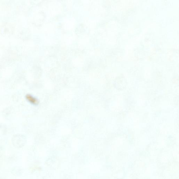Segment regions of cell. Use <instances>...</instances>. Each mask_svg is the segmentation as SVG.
<instances>
[{
	"instance_id": "cell-1",
	"label": "cell",
	"mask_w": 179,
	"mask_h": 179,
	"mask_svg": "<svg viewBox=\"0 0 179 179\" xmlns=\"http://www.w3.org/2000/svg\"><path fill=\"white\" fill-rule=\"evenodd\" d=\"M26 98L27 100L32 104L34 105H38L39 103L38 100L36 98L30 95H26Z\"/></svg>"
}]
</instances>
